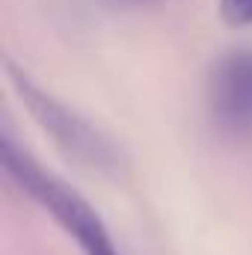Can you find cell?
<instances>
[{
  "label": "cell",
  "instance_id": "3957f363",
  "mask_svg": "<svg viewBox=\"0 0 252 255\" xmlns=\"http://www.w3.org/2000/svg\"><path fill=\"white\" fill-rule=\"evenodd\" d=\"M208 107L229 133H252V51L226 54L208 80Z\"/></svg>",
  "mask_w": 252,
  "mask_h": 255
},
{
  "label": "cell",
  "instance_id": "7a4b0ae2",
  "mask_svg": "<svg viewBox=\"0 0 252 255\" xmlns=\"http://www.w3.org/2000/svg\"><path fill=\"white\" fill-rule=\"evenodd\" d=\"M3 65H6V77H9L18 101L33 116V122L57 142L60 151L74 157L80 166H89V169H98V172H113L119 166L116 145L98 128L89 125L77 110H71L57 95L42 89L24 68H18L12 60H6Z\"/></svg>",
  "mask_w": 252,
  "mask_h": 255
},
{
  "label": "cell",
  "instance_id": "6da1fadb",
  "mask_svg": "<svg viewBox=\"0 0 252 255\" xmlns=\"http://www.w3.org/2000/svg\"><path fill=\"white\" fill-rule=\"evenodd\" d=\"M0 160H3V172L9 175V181L24 196H30L45 214H51L63 226L65 235L80 247L83 255H119L113 235L98 217V211L65 181L45 172L24 148L15 145L9 133L0 136Z\"/></svg>",
  "mask_w": 252,
  "mask_h": 255
},
{
  "label": "cell",
  "instance_id": "277c9868",
  "mask_svg": "<svg viewBox=\"0 0 252 255\" xmlns=\"http://www.w3.org/2000/svg\"><path fill=\"white\" fill-rule=\"evenodd\" d=\"M220 18L229 27H250L252 24V0H220Z\"/></svg>",
  "mask_w": 252,
  "mask_h": 255
}]
</instances>
